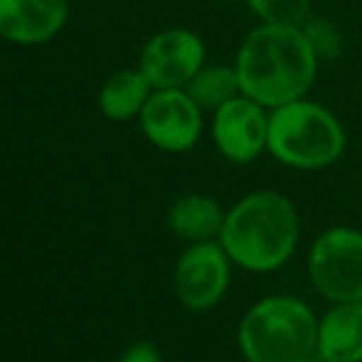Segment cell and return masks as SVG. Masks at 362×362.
<instances>
[{
  "mask_svg": "<svg viewBox=\"0 0 362 362\" xmlns=\"http://www.w3.org/2000/svg\"><path fill=\"white\" fill-rule=\"evenodd\" d=\"M298 237L300 219L293 202L276 190H257L227 210L219 244L242 269L267 274L293 257Z\"/></svg>",
  "mask_w": 362,
  "mask_h": 362,
  "instance_id": "7a4b0ae2",
  "label": "cell"
},
{
  "mask_svg": "<svg viewBox=\"0 0 362 362\" xmlns=\"http://www.w3.org/2000/svg\"><path fill=\"white\" fill-rule=\"evenodd\" d=\"M69 0H0V37L20 47L45 45L62 33Z\"/></svg>",
  "mask_w": 362,
  "mask_h": 362,
  "instance_id": "30bf717a",
  "label": "cell"
},
{
  "mask_svg": "<svg viewBox=\"0 0 362 362\" xmlns=\"http://www.w3.org/2000/svg\"><path fill=\"white\" fill-rule=\"evenodd\" d=\"M242 94L269 111L308 96L320 59L300 25L259 23L249 30L234 54Z\"/></svg>",
  "mask_w": 362,
  "mask_h": 362,
  "instance_id": "6da1fadb",
  "label": "cell"
},
{
  "mask_svg": "<svg viewBox=\"0 0 362 362\" xmlns=\"http://www.w3.org/2000/svg\"><path fill=\"white\" fill-rule=\"evenodd\" d=\"M185 91L195 99V104L202 111H210L212 114L222 104H227L234 96L242 94V86H239V76L234 64L205 62V67L192 76L190 84L185 86Z\"/></svg>",
  "mask_w": 362,
  "mask_h": 362,
  "instance_id": "5bb4252c",
  "label": "cell"
},
{
  "mask_svg": "<svg viewBox=\"0 0 362 362\" xmlns=\"http://www.w3.org/2000/svg\"><path fill=\"white\" fill-rule=\"evenodd\" d=\"M315 355L323 362H362V300L325 310L318 320Z\"/></svg>",
  "mask_w": 362,
  "mask_h": 362,
  "instance_id": "8fae6325",
  "label": "cell"
},
{
  "mask_svg": "<svg viewBox=\"0 0 362 362\" xmlns=\"http://www.w3.org/2000/svg\"><path fill=\"white\" fill-rule=\"evenodd\" d=\"M153 94V84L139 67L114 72L99 89V111L109 121L139 119L146 101Z\"/></svg>",
  "mask_w": 362,
  "mask_h": 362,
  "instance_id": "4fadbf2b",
  "label": "cell"
},
{
  "mask_svg": "<svg viewBox=\"0 0 362 362\" xmlns=\"http://www.w3.org/2000/svg\"><path fill=\"white\" fill-rule=\"evenodd\" d=\"M308 274L323 298L333 303L362 300V232L325 229L308 252Z\"/></svg>",
  "mask_w": 362,
  "mask_h": 362,
  "instance_id": "5b68a950",
  "label": "cell"
},
{
  "mask_svg": "<svg viewBox=\"0 0 362 362\" xmlns=\"http://www.w3.org/2000/svg\"><path fill=\"white\" fill-rule=\"evenodd\" d=\"M205 62L207 47L200 35L187 28H168L146 40L139 69L153 89H185Z\"/></svg>",
  "mask_w": 362,
  "mask_h": 362,
  "instance_id": "52a82bcc",
  "label": "cell"
},
{
  "mask_svg": "<svg viewBox=\"0 0 362 362\" xmlns=\"http://www.w3.org/2000/svg\"><path fill=\"white\" fill-rule=\"evenodd\" d=\"M300 30H303L305 40H308V45L313 47L315 57L320 62H333V59L340 57V52H343V33L330 18L310 13L300 23Z\"/></svg>",
  "mask_w": 362,
  "mask_h": 362,
  "instance_id": "9a60e30c",
  "label": "cell"
},
{
  "mask_svg": "<svg viewBox=\"0 0 362 362\" xmlns=\"http://www.w3.org/2000/svg\"><path fill=\"white\" fill-rule=\"evenodd\" d=\"M119 362H163L160 353L153 343L148 340H141V343H134L124 355H121Z\"/></svg>",
  "mask_w": 362,
  "mask_h": 362,
  "instance_id": "e0dca14e",
  "label": "cell"
},
{
  "mask_svg": "<svg viewBox=\"0 0 362 362\" xmlns=\"http://www.w3.org/2000/svg\"><path fill=\"white\" fill-rule=\"evenodd\" d=\"M239 350L247 362H308L318 345V318L291 296H269L239 323Z\"/></svg>",
  "mask_w": 362,
  "mask_h": 362,
  "instance_id": "277c9868",
  "label": "cell"
},
{
  "mask_svg": "<svg viewBox=\"0 0 362 362\" xmlns=\"http://www.w3.org/2000/svg\"><path fill=\"white\" fill-rule=\"evenodd\" d=\"M212 144L229 163H254L269 146V109L239 94L212 111Z\"/></svg>",
  "mask_w": 362,
  "mask_h": 362,
  "instance_id": "ba28073f",
  "label": "cell"
},
{
  "mask_svg": "<svg viewBox=\"0 0 362 362\" xmlns=\"http://www.w3.org/2000/svg\"><path fill=\"white\" fill-rule=\"evenodd\" d=\"M229 262L222 244L195 242L182 252L175 267V293L190 310H210L229 286Z\"/></svg>",
  "mask_w": 362,
  "mask_h": 362,
  "instance_id": "9c48e42d",
  "label": "cell"
},
{
  "mask_svg": "<svg viewBox=\"0 0 362 362\" xmlns=\"http://www.w3.org/2000/svg\"><path fill=\"white\" fill-rule=\"evenodd\" d=\"M222 205L210 195H200V192H190V195L177 197L168 210V227L173 234L185 242H212L219 237L224 224Z\"/></svg>",
  "mask_w": 362,
  "mask_h": 362,
  "instance_id": "7c38bea8",
  "label": "cell"
},
{
  "mask_svg": "<svg viewBox=\"0 0 362 362\" xmlns=\"http://www.w3.org/2000/svg\"><path fill=\"white\" fill-rule=\"evenodd\" d=\"M249 13L259 23L269 25H300L313 10V0H244Z\"/></svg>",
  "mask_w": 362,
  "mask_h": 362,
  "instance_id": "2e32d148",
  "label": "cell"
},
{
  "mask_svg": "<svg viewBox=\"0 0 362 362\" xmlns=\"http://www.w3.org/2000/svg\"><path fill=\"white\" fill-rule=\"evenodd\" d=\"M146 141L163 153H187L202 139L205 111L185 89H153L139 116Z\"/></svg>",
  "mask_w": 362,
  "mask_h": 362,
  "instance_id": "8992f818",
  "label": "cell"
},
{
  "mask_svg": "<svg viewBox=\"0 0 362 362\" xmlns=\"http://www.w3.org/2000/svg\"><path fill=\"white\" fill-rule=\"evenodd\" d=\"M348 134L340 119L308 96L269 111L267 153L293 170H323L343 158Z\"/></svg>",
  "mask_w": 362,
  "mask_h": 362,
  "instance_id": "3957f363",
  "label": "cell"
}]
</instances>
